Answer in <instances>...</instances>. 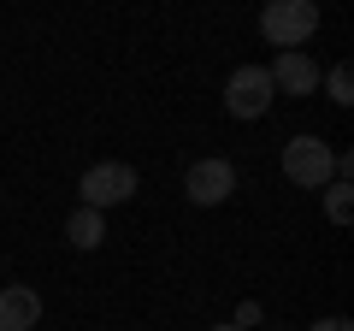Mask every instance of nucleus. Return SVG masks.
Segmentation results:
<instances>
[{"mask_svg":"<svg viewBox=\"0 0 354 331\" xmlns=\"http://www.w3.org/2000/svg\"><path fill=\"white\" fill-rule=\"evenodd\" d=\"M136 190H142V178H136V166H130V160H101V166H88L83 178H77V207L106 213V207L130 202Z\"/></svg>","mask_w":354,"mask_h":331,"instance_id":"f03ea898","label":"nucleus"},{"mask_svg":"<svg viewBox=\"0 0 354 331\" xmlns=\"http://www.w3.org/2000/svg\"><path fill=\"white\" fill-rule=\"evenodd\" d=\"M283 178L295 190H325L337 178V148L325 136H290L283 142Z\"/></svg>","mask_w":354,"mask_h":331,"instance_id":"7ed1b4c3","label":"nucleus"},{"mask_svg":"<svg viewBox=\"0 0 354 331\" xmlns=\"http://www.w3.org/2000/svg\"><path fill=\"white\" fill-rule=\"evenodd\" d=\"M260 319H266V314H260V302H242L230 325H236V331H254V325H260Z\"/></svg>","mask_w":354,"mask_h":331,"instance_id":"9b49d317","label":"nucleus"},{"mask_svg":"<svg viewBox=\"0 0 354 331\" xmlns=\"http://www.w3.org/2000/svg\"><path fill=\"white\" fill-rule=\"evenodd\" d=\"M325 213H330V225H348V213H354L348 178H330V184H325Z\"/></svg>","mask_w":354,"mask_h":331,"instance_id":"1a4fd4ad","label":"nucleus"},{"mask_svg":"<svg viewBox=\"0 0 354 331\" xmlns=\"http://www.w3.org/2000/svg\"><path fill=\"white\" fill-rule=\"evenodd\" d=\"M260 36L272 48H283V53H301L319 36V6L313 0H272L260 12Z\"/></svg>","mask_w":354,"mask_h":331,"instance_id":"f257e3e1","label":"nucleus"},{"mask_svg":"<svg viewBox=\"0 0 354 331\" xmlns=\"http://www.w3.org/2000/svg\"><path fill=\"white\" fill-rule=\"evenodd\" d=\"M272 101H278V89H272V71H266V65H236V71L225 77V113L242 118V125L266 118Z\"/></svg>","mask_w":354,"mask_h":331,"instance_id":"20e7f679","label":"nucleus"},{"mask_svg":"<svg viewBox=\"0 0 354 331\" xmlns=\"http://www.w3.org/2000/svg\"><path fill=\"white\" fill-rule=\"evenodd\" d=\"M65 242H71V249H101V242H106V219L95 213V207H71V219H65Z\"/></svg>","mask_w":354,"mask_h":331,"instance_id":"6e6552de","label":"nucleus"},{"mask_svg":"<svg viewBox=\"0 0 354 331\" xmlns=\"http://www.w3.org/2000/svg\"><path fill=\"white\" fill-rule=\"evenodd\" d=\"M41 325V290L36 284H6L0 290V331H36Z\"/></svg>","mask_w":354,"mask_h":331,"instance_id":"0eeeda50","label":"nucleus"},{"mask_svg":"<svg viewBox=\"0 0 354 331\" xmlns=\"http://www.w3.org/2000/svg\"><path fill=\"white\" fill-rule=\"evenodd\" d=\"M213 331H236V325H230V319H225V325H213Z\"/></svg>","mask_w":354,"mask_h":331,"instance_id":"ddd939ff","label":"nucleus"},{"mask_svg":"<svg viewBox=\"0 0 354 331\" xmlns=\"http://www.w3.org/2000/svg\"><path fill=\"white\" fill-rule=\"evenodd\" d=\"M272 331H283V325H272Z\"/></svg>","mask_w":354,"mask_h":331,"instance_id":"4468645a","label":"nucleus"},{"mask_svg":"<svg viewBox=\"0 0 354 331\" xmlns=\"http://www.w3.org/2000/svg\"><path fill=\"white\" fill-rule=\"evenodd\" d=\"M183 195H189L195 207H225L230 195H236V166L225 160V154H207V160L189 166V178H183Z\"/></svg>","mask_w":354,"mask_h":331,"instance_id":"39448f33","label":"nucleus"},{"mask_svg":"<svg viewBox=\"0 0 354 331\" xmlns=\"http://www.w3.org/2000/svg\"><path fill=\"white\" fill-rule=\"evenodd\" d=\"M325 95H330L337 107L354 101V71H348V65H330V71H325Z\"/></svg>","mask_w":354,"mask_h":331,"instance_id":"9d476101","label":"nucleus"},{"mask_svg":"<svg viewBox=\"0 0 354 331\" xmlns=\"http://www.w3.org/2000/svg\"><path fill=\"white\" fill-rule=\"evenodd\" d=\"M307 331H354V325H348L342 314H330V319H319V325H307Z\"/></svg>","mask_w":354,"mask_h":331,"instance_id":"f8f14e48","label":"nucleus"},{"mask_svg":"<svg viewBox=\"0 0 354 331\" xmlns=\"http://www.w3.org/2000/svg\"><path fill=\"white\" fill-rule=\"evenodd\" d=\"M266 71H272V89H278V95H295V101L319 95V65L307 60V48H301V53H278Z\"/></svg>","mask_w":354,"mask_h":331,"instance_id":"423d86ee","label":"nucleus"}]
</instances>
